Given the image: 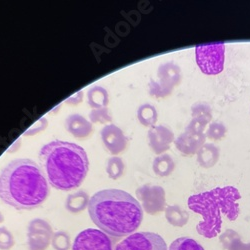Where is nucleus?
I'll use <instances>...</instances> for the list:
<instances>
[{
	"label": "nucleus",
	"mask_w": 250,
	"mask_h": 250,
	"mask_svg": "<svg viewBox=\"0 0 250 250\" xmlns=\"http://www.w3.org/2000/svg\"><path fill=\"white\" fill-rule=\"evenodd\" d=\"M88 213L101 231L115 238L134 233L143 219L139 201L120 189L96 192L89 200Z\"/></svg>",
	"instance_id": "obj_1"
},
{
	"label": "nucleus",
	"mask_w": 250,
	"mask_h": 250,
	"mask_svg": "<svg viewBox=\"0 0 250 250\" xmlns=\"http://www.w3.org/2000/svg\"><path fill=\"white\" fill-rule=\"evenodd\" d=\"M48 193L44 173L31 159H15L0 173V198L15 209H35L46 200Z\"/></svg>",
	"instance_id": "obj_2"
},
{
	"label": "nucleus",
	"mask_w": 250,
	"mask_h": 250,
	"mask_svg": "<svg viewBox=\"0 0 250 250\" xmlns=\"http://www.w3.org/2000/svg\"><path fill=\"white\" fill-rule=\"evenodd\" d=\"M39 161L50 185L56 189L70 191L84 181L89 161L87 154L79 145L54 140L41 148Z\"/></svg>",
	"instance_id": "obj_3"
},
{
	"label": "nucleus",
	"mask_w": 250,
	"mask_h": 250,
	"mask_svg": "<svg viewBox=\"0 0 250 250\" xmlns=\"http://www.w3.org/2000/svg\"><path fill=\"white\" fill-rule=\"evenodd\" d=\"M239 199L241 195L234 186L217 187L210 191L190 196L188 198L189 209L203 218L196 226L197 232L206 238L216 237L221 231V213L230 221L237 219Z\"/></svg>",
	"instance_id": "obj_4"
},
{
	"label": "nucleus",
	"mask_w": 250,
	"mask_h": 250,
	"mask_svg": "<svg viewBox=\"0 0 250 250\" xmlns=\"http://www.w3.org/2000/svg\"><path fill=\"white\" fill-rule=\"evenodd\" d=\"M225 48L223 42L195 46L196 63L202 73L206 75H217L223 71Z\"/></svg>",
	"instance_id": "obj_5"
},
{
	"label": "nucleus",
	"mask_w": 250,
	"mask_h": 250,
	"mask_svg": "<svg viewBox=\"0 0 250 250\" xmlns=\"http://www.w3.org/2000/svg\"><path fill=\"white\" fill-rule=\"evenodd\" d=\"M157 78L149 81V94L156 98H164L170 95L181 82V68L174 62H165L157 69Z\"/></svg>",
	"instance_id": "obj_6"
},
{
	"label": "nucleus",
	"mask_w": 250,
	"mask_h": 250,
	"mask_svg": "<svg viewBox=\"0 0 250 250\" xmlns=\"http://www.w3.org/2000/svg\"><path fill=\"white\" fill-rule=\"evenodd\" d=\"M114 250H168V248L157 233L136 232L119 242Z\"/></svg>",
	"instance_id": "obj_7"
},
{
	"label": "nucleus",
	"mask_w": 250,
	"mask_h": 250,
	"mask_svg": "<svg viewBox=\"0 0 250 250\" xmlns=\"http://www.w3.org/2000/svg\"><path fill=\"white\" fill-rule=\"evenodd\" d=\"M136 196L140 201L139 203H141L142 209L150 215H155L165 210V190L161 186L151 184L142 185L136 190Z\"/></svg>",
	"instance_id": "obj_8"
},
{
	"label": "nucleus",
	"mask_w": 250,
	"mask_h": 250,
	"mask_svg": "<svg viewBox=\"0 0 250 250\" xmlns=\"http://www.w3.org/2000/svg\"><path fill=\"white\" fill-rule=\"evenodd\" d=\"M72 250H114V247L112 239L106 233L87 228L76 236Z\"/></svg>",
	"instance_id": "obj_9"
},
{
	"label": "nucleus",
	"mask_w": 250,
	"mask_h": 250,
	"mask_svg": "<svg viewBox=\"0 0 250 250\" xmlns=\"http://www.w3.org/2000/svg\"><path fill=\"white\" fill-rule=\"evenodd\" d=\"M53 230L50 224L41 218H35L28 225L29 250H46L51 243Z\"/></svg>",
	"instance_id": "obj_10"
},
{
	"label": "nucleus",
	"mask_w": 250,
	"mask_h": 250,
	"mask_svg": "<svg viewBox=\"0 0 250 250\" xmlns=\"http://www.w3.org/2000/svg\"><path fill=\"white\" fill-rule=\"evenodd\" d=\"M148 140L151 150L160 155L170 148L171 144L174 143L175 135L170 128L164 125H154L148 131Z\"/></svg>",
	"instance_id": "obj_11"
},
{
	"label": "nucleus",
	"mask_w": 250,
	"mask_h": 250,
	"mask_svg": "<svg viewBox=\"0 0 250 250\" xmlns=\"http://www.w3.org/2000/svg\"><path fill=\"white\" fill-rule=\"evenodd\" d=\"M101 139L104 146L113 155L122 152L126 148L128 142V139L124 135L122 130L114 124L106 125L102 128Z\"/></svg>",
	"instance_id": "obj_12"
},
{
	"label": "nucleus",
	"mask_w": 250,
	"mask_h": 250,
	"mask_svg": "<svg viewBox=\"0 0 250 250\" xmlns=\"http://www.w3.org/2000/svg\"><path fill=\"white\" fill-rule=\"evenodd\" d=\"M206 141L204 134H191L183 132L174 140L175 147L184 155H193L198 152Z\"/></svg>",
	"instance_id": "obj_13"
},
{
	"label": "nucleus",
	"mask_w": 250,
	"mask_h": 250,
	"mask_svg": "<svg viewBox=\"0 0 250 250\" xmlns=\"http://www.w3.org/2000/svg\"><path fill=\"white\" fill-rule=\"evenodd\" d=\"M66 129L76 138H85L92 132V123L79 114H71L67 117Z\"/></svg>",
	"instance_id": "obj_14"
},
{
	"label": "nucleus",
	"mask_w": 250,
	"mask_h": 250,
	"mask_svg": "<svg viewBox=\"0 0 250 250\" xmlns=\"http://www.w3.org/2000/svg\"><path fill=\"white\" fill-rule=\"evenodd\" d=\"M197 161L203 168H211L218 162L220 149L213 143H204L196 153Z\"/></svg>",
	"instance_id": "obj_15"
},
{
	"label": "nucleus",
	"mask_w": 250,
	"mask_h": 250,
	"mask_svg": "<svg viewBox=\"0 0 250 250\" xmlns=\"http://www.w3.org/2000/svg\"><path fill=\"white\" fill-rule=\"evenodd\" d=\"M89 196L85 191H77L68 195L65 207L66 209L71 213H79L88 207L89 204Z\"/></svg>",
	"instance_id": "obj_16"
},
{
	"label": "nucleus",
	"mask_w": 250,
	"mask_h": 250,
	"mask_svg": "<svg viewBox=\"0 0 250 250\" xmlns=\"http://www.w3.org/2000/svg\"><path fill=\"white\" fill-rule=\"evenodd\" d=\"M152 168L157 176L166 177L169 176L175 169V162L170 155L163 153L153 160Z\"/></svg>",
	"instance_id": "obj_17"
},
{
	"label": "nucleus",
	"mask_w": 250,
	"mask_h": 250,
	"mask_svg": "<svg viewBox=\"0 0 250 250\" xmlns=\"http://www.w3.org/2000/svg\"><path fill=\"white\" fill-rule=\"evenodd\" d=\"M87 100L88 104L93 109L107 107L109 101L108 92L101 86L91 87L87 92Z\"/></svg>",
	"instance_id": "obj_18"
},
{
	"label": "nucleus",
	"mask_w": 250,
	"mask_h": 250,
	"mask_svg": "<svg viewBox=\"0 0 250 250\" xmlns=\"http://www.w3.org/2000/svg\"><path fill=\"white\" fill-rule=\"evenodd\" d=\"M137 119L143 126H154L158 119L156 108L150 103H144L137 109Z\"/></svg>",
	"instance_id": "obj_19"
},
{
	"label": "nucleus",
	"mask_w": 250,
	"mask_h": 250,
	"mask_svg": "<svg viewBox=\"0 0 250 250\" xmlns=\"http://www.w3.org/2000/svg\"><path fill=\"white\" fill-rule=\"evenodd\" d=\"M165 217L171 225L182 227L188 222L189 214L180 206L171 205L165 208Z\"/></svg>",
	"instance_id": "obj_20"
},
{
	"label": "nucleus",
	"mask_w": 250,
	"mask_h": 250,
	"mask_svg": "<svg viewBox=\"0 0 250 250\" xmlns=\"http://www.w3.org/2000/svg\"><path fill=\"white\" fill-rule=\"evenodd\" d=\"M191 116L194 119H198L207 125L212 120V109L210 105L205 102H196L191 106Z\"/></svg>",
	"instance_id": "obj_21"
},
{
	"label": "nucleus",
	"mask_w": 250,
	"mask_h": 250,
	"mask_svg": "<svg viewBox=\"0 0 250 250\" xmlns=\"http://www.w3.org/2000/svg\"><path fill=\"white\" fill-rule=\"evenodd\" d=\"M168 250H205L201 244L189 237H179L175 239Z\"/></svg>",
	"instance_id": "obj_22"
},
{
	"label": "nucleus",
	"mask_w": 250,
	"mask_h": 250,
	"mask_svg": "<svg viewBox=\"0 0 250 250\" xmlns=\"http://www.w3.org/2000/svg\"><path fill=\"white\" fill-rule=\"evenodd\" d=\"M226 133H227L226 126L222 122H218V121L209 123L207 129L205 130L206 138L213 141L221 140L226 135Z\"/></svg>",
	"instance_id": "obj_23"
},
{
	"label": "nucleus",
	"mask_w": 250,
	"mask_h": 250,
	"mask_svg": "<svg viewBox=\"0 0 250 250\" xmlns=\"http://www.w3.org/2000/svg\"><path fill=\"white\" fill-rule=\"evenodd\" d=\"M106 172L111 179H118L124 172V163L117 156L110 157L106 164Z\"/></svg>",
	"instance_id": "obj_24"
},
{
	"label": "nucleus",
	"mask_w": 250,
	"mask_h": 250,
	"mask_svg": "<svg viewBox=\"0 0 250 250\" xmlns=\"http://www.w3.org/2000/svg\"><path fill=\"white\" fill-rule=\"evenodd\" d=\"M51 245L55 250H69L71 247V239L69 234L65 231L54 232Z\"/></svg>",
	"instance_id": "obj_25"
},
{
	"label": "nucleus",
	"mask_w": 250,
	"mask_h": 250,
	"mask_svg": "<svg viewBox=\"0 0 250 250\" xmlns=\"http://www.w3.org/2000/svg\"><path fill=\"white\" fill-rule=\"evenodd\" d=\"M89 119L91 123H107L112 120L111 115L109 114L107 107H102L93 109L89 113Z\"/></svg>",
	"instance_id": "obj_26"
},
{
	"label": "nucleus",
	"mask_w": 250,
	"mask_h": 250,
	"mask_svg": "<svg viewBox=\"0 0 250 250\" xmlns=\"http://www.w3.org/2000/svg\"><path fill=\"white\" fill-rule=\"evenodd\" d=\"M15 244L12 233L4 226L0 227V250H10Z\"/></svg>",
	"instance_id": "obj_27"
},
{
	"label": "nucleus",
	"mask_w": 250,
	"mask_h": 250,
	"mask_svg": "<svg viewBox=\"0 0 250 250\" xmlns=\"http://www.w3.org/2000/svg\"><path fill=\"white\" fill-rule=\"evenodd\" d=\"M207 124L198 120L192 118L191 121L188 123V125L185 127V132L191 133V134H204L206 130Z\"/></svg>",
	"instance_id": "obj_28"
},
{
	"label": "nucleus",
	"mask_w": 250,
	"mask_h": 250,
	"mask_svg": "<svg viewBox=\"0 0 250 250\" xmlns=\"http://www.w3.org/2000/svg\"><path fill=\"white\" fill-rule=\"evenodd\" d=\"M48 125V121L45 117H41L38 121H36L33 125L24 132L25 136H32V135H36L37 133L43 131L46 129Z\"/></svg>",
	"instance_id": "obj_29"
},
{
	"label": "nucleus",
	"mask_w": 250,
	"mask_h": 250,
	"mask_svg": "<svg viewBox=\"0 0 250 250\" xmlns=\"http://www.w3.org/2000/svg\"><path fill=\"white\" fill-rule=\"evenodd\" d=\"M83 99V92L82 91H78L75 94H73L72 96H70L69 98L66 99V102L68 104H78L82 101Z\"/></svg>",
	"instance_id": "obj_30"
},
{
	"label": "nucleus",
	"mask_w": 250,
	"mask_h": 250,
	"mask_svg": "<svg viewBox=\"0 0 250 250\" xmlns=\"http://www.w3.org/2000/svg\"><path fill=\"white\" fill-rule=\"evenodd\" d=\"M20 145H21V138H18L14 141V143L11 145V146L7 149L8 153H13L15 151H17L20 147Z\"/></svg>",
	"instance_id": "obj_31"
},
{
	"label": "nucleus",
	"mask_w": 250,
	"mask_h": 250,
	"mask_svg": "<svg viewBox=\"0 0 250 250\" xmlns=\"http://www.w3.org/2000/svg\"><path fill=\"white\" fill-rule=\"evenodd\" d=\"M3 221H4V216L1 212H0V223H2Z\"/></svg>",
	"instance_id": "obj_32"
}]
</instances>
